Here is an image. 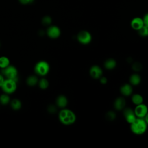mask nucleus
Instances as JSON below:
<instances>
[{
	"label": "nucleus",
	"mask_w": 148,
	"mask_h": 148,
	"mask_svg": "<svg viewBox=\"0 0 148 148\" xmlns=\"http://www.w3.org/2000/svg\"><path fill=\"white\" fill-rule=\"evenodd\" d=\"M2 74L6 79H12L17 82L18 71L14 66L9 65L7 67L2 69Z\"/></svg>",
	"instance_id": "obj_3"
},
{
	"label": "nucleus",
	"mask_w": 148,
	"mask_h": 148,
	"mask_svg": "<svg viewBox=\"0 0 148 148\" xmlns=\"http://www.w3.org/2000/svg\"><path fill=\"white\" fill-rule=\"evenodd\" d=\"M18 1L22 5H28L33 2L34 0H18Z\"/></svg>",
	"instance_id": "obj_26"
},
{
	"label": "nucleus",
	"mask_w": 148,
	"mask_h": 148,
	"mask_svg": "<svg viewBox=\"0 0 148 148\" xmlns=\"http://www.w3.org/2000/svg\"><path fill=\"white\" fill-rule=\"evenodd\" d=\"M50 70V66L47 62L42 60L38 62L34 68L35 72L41 76L46 75Z\"/></svg>",
	"instance_id": "obj_4"
},
{
	"label": "nucleus",
	"mask_w": 148,
	"mask_h": 148,
	"mask_svg": "<svg viewBox=\"0 0 148 148\" xmlns=\"http://www.w3.org/2000/svg\"><path fill=\"white\" fill-rule=\"evenodd\" d=\"M47 36L51 39H56L61 35L60 28L56 25H50L48 27L46 31Z\"/></svg>",
	"instance_id": "obj_8"
},
{
	"label": "nucleus",
	"mask_w": 148,
	"mask_h": 148,
	"mask_svg": "<svg viewBox=\"0 0 148 148\" xmlns=\"http://www.w3.org/2000/svg\"><path fill=\"white\" fill-rule=\"evenodd\" d=\"M52 19L49 16H46L43 17L42 20V23L44 25H49L51 23Z\"/></svg>",
	"instance_id": "obj_24"
},
{
	"label": "nucleus",
	"mask_w": 148,
	"mask_h": 148,
	"mask_svg": "<svg viewBox=\"0 0 148 148\" xmlns=\"http://www.w3.org/2000/svg\"><path fill=\"white\" fill-rule=\"evenodd\" d=\"M10 65L9 59L5 56H2L0 57V68L3 69Z\"/></svg>",
	"instance_id": "obj_20"
},
{
	"label": "nucleus",
	"mask_w": 148,
	"mask_h": 148,
	"mask_svg": "<svg viewBox=\"0 0 148 148\" xmlns=\"http://www.w3.org/2000/svg\"><path fill=\"white\" fill-rule=\"evenodd\" d=\"M0 47H1V43H0Z\"/></svg>",
	"instance_id": "obj_32"
},
{
	"label": "nucleus",
	"mask_w": 148,
	"mask_h": 148,
	"mask_svg": "<svg viewBox=\"0 0 148 148\" xmlns=\"http://www.w3.org/2000/svg\"><path fill=\"white\" fill-rule=\"evenodd\" d=\"M140 66V65H139V64H134L133 68H134V70H135V71H139V69H140V68L139 67Z\"/></svg>",
	"instance_id": "obj_31"
},
{
	"label": "nucleus",
	"mask_w": 148,
	"mask_h": 148,
	"mask_svg": "<svg viewBox=\"0 0 148 148\" xmlns=\"http://www.w3.org/2000/svg\"><path fill=\"white\" fill-rule=\"evenodd\" d=\"M123 115L125 117V120L130 124H131L132 123H133L136 119L134 111L132 109L129 108H127L124 109Z\"/></svg>",
	"instance_id": "obj_9"
},
{
	"label": "nucleus",
	"mask_w": 148,
	"mask_h": 148,
	"mask_svg": "<svg viewBox=\"0 0 148 148\" xmlns=\"http://www.w3.org/2000/svg\"><path fill=\"white\" fill-rule=\"evenodd\" d=\"M134 111L138 118H144L147 115V107L143 103L136 105Z\"/></svg>",
	"instance_id": "obj_7"
},
{
	"label": "nucleus",
	"mask_w": 148,
	"mask_h": 148,
	"mask_svg": "<svg viewBox=\"0 0 148 148\" xmlns=\"http://www.w3.org/2000/svg\"><path fill=\"white\" fill-rule=\"evenodd\" d=\"M38 85L40 88L42 90L46 89L49 86V82L45 78H42L39 80H38Z\"/></svg>",
	"instance_id": "obj_22"
},
{
	"label": "nucleus",
	"mask_w": 148,
	"mask_h": 148,
	"mask_svg": "<svg viewBox=\"0 0 148 148\" xmlns=\"http://www.w3.org/2000/svg\"><path fill=\"white\" fill-rule=\"evenodd\" d=\"M1 88L4 93L8 94H12L17 89V82L10 79H5Z\"/></svg>",
	"instance_id": "obj_5"
},
{
	"label": "nucleus",
	"mask_w": 148,
	"mask_h": 148,
	"mask_svg": "<svg viewBox=\"0 0 148 148\" xmlns=\"http://www.w3.org/2000/svg\"><path fill=\"white\" fill-rule=\"evenodd\" d=\"M10 101L9 94L4 93L0 96V103L5 105L8 104Z\"/></svg>",
	"instance_id": "obj_21"
},
{
	"label": "nucleus",
	"mask_w": 148,
	"mask_h": 148,
	"mask_svg": "<svg viewBox=\"0 0 148 148\" xmlns=\"http://www.w3.org/2000/svg\"><path fill=\"white\" fill-rule=\"evenodd\" d=\"M26 83L29 86H34L38 83V77L36 76L31 75L27 77Z\"/></svg>",
	"instance_id": "obj_18"
},
{
	"label": "nucleus",
	"mask_w": 148,
	"mask_h": 148,
	"mask_svg": "<svg viewBox=\"0 0 148 148\" xmlns=\"http://www.w3.org/2000/svg\"><path fill=\"white\" fill-rule=\"evenodd\" d=\"M99 80H100V82L102 84H106V82H107L106 78L105 77H103L102 76L99 78Z\"/></svg>",
	"instance_id": "obj_29"
},
{
	"label": "nucleus",
	"mask_w": 148,
	"mask_h": 148,
	"mask_svg": "<svg viewBox=\"0 0 148 148\" xmlns=\"http://www.w3.org/2000/svg\"><path fill=\"white\" fill-rule=\"evenodd\" d=\"M144 25L143 21L142 18L136 17L134 18L131 21V27L136 31H138L140 28H141Z\"/></svg>",
	"instance_id": "obj_11"
},
{
	"label": "nucleus",
	"mask_w": 148,
	"mask_h": 148,
	"mask_svg": "<svg viewBox=\"0 0 148 148\" xmlns=\"http://www.w3.org/2000/svg\"><path fill=\"white\" fill-rule=\"evenodd\" d=\"M141 81V78L140 76L137 74V73H134L131 75L130 77V82L131 84L134 85V86H137L139 84Z\"/></svg>",
	"instance_id": "obj_16"
},
{
	"label": "nucleus",
	"mask_w": 148,
	"mask_h": 148,
	"mask_svg": "<svg viewBox=\"0 0 148 148\" xmlns=\"http://www.w3.org/2000/svg\"><path fill=\"white\" fill-rule=\"evenodd\" d=\"M139 34L142 36H147L148 35V26L143 25L138 30Z\"/></svg>",
	"instance_id": "obj_23"
},
{
	"label": "nucleus",
	"mask_w": 148,
	"mask_h": 148,
	"mask_svg": "<svg viewBox=\"0 0 148 148\" xmlns=\"http://www.w3.org/2000/svg\"><path fill=\"white\" fill-rule=\"evenodd\" d=\"M10 102L11 108L14 110H19L21 108V102L18 99H13Z\"/></svg>",
	"instance_id": "obj_19"
},
{
	"label": "nucleus",
	"mask_w": 148,
	"mask_h": 148,
	"mask_svg": "<svg viewBox=\"0 0 148 148\" xmlns=\"http://www.w3.org/2000/svg\"><path fill=\"white\" fill-rule=\"evenodd\" d=\"M147 122L143 118H138L131 124V130L136 135H142L147 129Z\"/></svg>",
	"instance_id": "obj_2"
},
{
	"label": "nucleus",
	"mask_w": 148,
	"mask_h": 148,
	"mask_svg": "<svg viewBox=\"0 0 148 148\" xmlns=\"http://www.w3.org/2000/svg\"><path fill=\"white\" fill-rule=\"evenodd\" d=\"M116 66V61L113 58H109L105 61L104 66L108 70L114 69Z\"/></svg>",
	"instance_id": "obj_15"
},
{
	"label": "nucleus",
	"mask_w": 148,
	"mask_h": 148,
	"mask_svg": "<svg viewBox=\"0 0 148 148\" xmlns=\"http://www.w3.org/2000/svg\"><path fill=\"white\" fill-rule=\"evenodd\" d=\"M120 91L121 94L124 96H129L132 94L133 89L131 84L125 83L120 87Z\"/></svg>",
	"instance_id": "obj_12"
},
{
	"label": "nucleus",
	"mask_w": 148,
	"mask_h": 148,
	"mask_svg": "<svg viewBox=\"0 0 148 148\" xmlns=\"http://www.w3.org/2000/svg\"><path fill=\"white\" fill-rule=\"evenodd\" d=\"M115 117H116V114L112 111H110V112H108L106 114V118L109 120H113L114 119Z\"/></svg>",
	"instance_id": "obj_25"
},
{
	"label": "nucleus",
	"mask_w": 148,
	"mask_h": 148,
	"mask_svg": "<svg viewBox=\"0 0 148 148\" xmlns=\"http://www.w3.org/2000/svg\"><path fill=\"white\" fill-rule=\"evenodd\" d=\"M4 80H5V77L3 76L2 74L0 73V87L2 86Z\"/></svg>",
	"instance_id": "obj_30"
},
{
	"label": "nucleus",
	"mask_w": 148,
	"mask_h": 148,
	"mask_svg": "<svg viewBox=\"0 0 148 148\" xmlns=\"http://www.w3.org/2000/svg\"><path fill=\"white\" fill-rule=\"evenodd\" d=\"M77 39L81 44L87 45L91 42L92 36L88 31L83 30L79 32L77 36Z\"/></svg>",
	"instance_id": "obj_6"
},
{
	"label": "nucleus",
	"mask_w": 148,
	"mask_h": 148,
	"mask_svg": "<svg viewBox=\"0 0 148 148\" xmlns=\"http://www.w3.org/2000/svg\"><path fill=\"white\" fill-rule=\"evenodd\" d=\"M48 110L49 112L50 113H54L55 111L56 110V108H55L54 106L53 105H50L49 106L48 108Z\"/></svg>",
	"instance_id": "obj_28"
},
{
	"label": "nucleus",
	"mask_w": 148,
	"mask_h": 148,
	"mask_svg": "<svg viewBox=\"0 0 148 148\" xmlns=\"http://www.w3.org/2000/svg\"><path fill=\"white\" fill-rule=\"evenodd\" d=\"M142 20H143V21L144 25L148 26V14H146L143 16V17L142 18Z\"/></svg>",
	"instance_id": "obj_27"
},
{
	"label": "nucleus",
	"mask_w": 148,
	"mask_h": 148,
	"mask_svg": "<svg viewBox=\"0 0 148 148\" xmlns=\"http://www.w3.org/2000/svg\"><path fill=\"white\" fill-rule=\"evenodd\" d=\"M103 71L98 65H93L90 69V75L94 79H99L102 76Z\"/></svg>",
	"instance_id": "obj_10"
},
{
	"label": "nucleus",
	"mask_w": 148,
	"mask_h": 148,
	"mask_svg": "<svg viewBox=\"0 0 148 148\" xmlns=\"http://www.w3.org/2000/svg\"><path fill=\"white\" fill-rule=\"evenodd\" d=\"M60 121L64 125H71L76 121V117L73 111L68 109H62L58 114Z\"/></svg>",
	"instance_id": "obj_1"
},
{
	"label": "nucleus",
	"mask_w": 148,
	"mask_h": 148,
	"mask_svg": "<svg viewBox=\"0 0 148 148\" xmlns=\"http://www.w3.org/2000/svg\"><path fill=\"white\" fill-rule=\"evenodd\" d=\"M56 102L57 106L61 108H64L68 104V99L65 95H60L57 98Z\"/></svg>",
	"instance_id": "obj_14"
},
{
	"label": "nucleus",
	"mask_w": 148,
	"mask_h": 148,
	"mask_svg": "<svg viewBox=\"0 0 148 148\" xmlns=\"http://www.w3.org/2000/svg\"><path fill=\"white\" fill-rule=\"evenodd\" d=\"M131 100L134 104L138 105H139V104L143 103V99L141 95H140L139 94H135L132 95Z\"/></svg>",
	"instance_id": "obj_17"
},
{
	"label": "nucleus",
	"mask_w": 148,
	"mask_h": 148,
	"mask_svg": "<svg viewBox=\"0 0 148 148\" xmlns=\"http://www.w3.org/2000/svg\"><path fill=\"white\" fill-rule=\"evenodd\" d=\"M125 106V99L123 97L117 98L114 102V107L117 110L124 109Z\"/></svg>",
	"instance_id": "obj_13"
}]
</instances>
